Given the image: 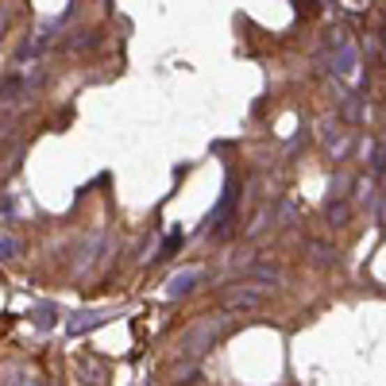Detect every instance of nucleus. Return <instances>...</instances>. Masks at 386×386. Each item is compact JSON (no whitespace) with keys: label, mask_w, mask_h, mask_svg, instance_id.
Listing matches in <instances>:
<instances>
[{"label":"nucleus","mask_w":386,"mask_h":386,"mask_svg":"<svg viewBox=\"0 0 386 386\" xmlns=\"http://www.w3.org/2000/svg\"><path fill=\"white\" fill-rule=\"evenodd\" d=\"M12 209H16V201H12V193H8V197H0V213H12Z\"/></svg>","instance_id":"obj_23"},{"label":"nucleus","mask_w":386,"mask_h":386,"mask_svg":"<svg viewBox=\"0 0 386 386\" xmlns=\"http://www.w3.org/2000/svg\"><path fill=\"white\" fill-rule=\"evenodd\" d=\"M101 325H109V313H77V317L66 325V332L82 336V332H93V328H101Z\"/></svg>","instance_id":"obj_8"},{"label":"nucleus","mask_w":386,"mask_h":386,"mask_svg":"<svg viewBox=\"0 0 386 386\" xmlns=\"http://www.w3.org/2000/svg\"><path fill=\"white\" fill-rule=\"evenodd\" d=\"M51 317H54V309H51V305H39V309H35V325H43V328H47V325H51Z\"/></svg>","instance_id":"obj_22"},{"label":"nucleus","mask_w":386,"mask_h":386,"mask_svg":"<svg viewBox=\"0 0 386 386\" xmlns=\"http://www.w3.org/2000/svg\"><path fill=\"white\" fill-rule=\"evenodd\" d=\"M201 275H205L201 267H185V270H178V275L167 282V298H185V294L193 290V286L201 282Z\"/></svg>","instance_id":"obj_6"},{"label":"nucleus","mask_w":386,"mask_h":386,"mask_svg":"<svg viewBox=\"0 0 386 386\" xmlns=\"http://www.w3.org/2000/svg\"><path fill=\"white\" fill-rule=\"evenodd\" d=\"M378 224H386V193H383V205H378Z\"/></svg>","instance_id":"obj_24"},{"label":"nucleus","mask_w":386,"mask_h":386,"mask_svg":"<svg viewBox=\"0 0 386 386\" xmlns=\"http://www.w3.org/2000/svg\"><path fill=\"white\" fill-rule=\"evenodd\" d=\"M247 275H252V282H270V286H278L282 282V270L275 267V263H252V267H247Z\"/></svg>","instance_id":"obj_10"},{"label":"nucleus","mask_w":386,"mask_h":386,"mask_svg":"<svg viewBox=\"0 0 386 386\" xmlns=\"http://www.w3.org/2000/svg\"><path fill=\"white\" fill-rule=\"evenodd\" d=\"M20 255V240L16 236H0V263H12Z\"/></svg>","instance_id":"obj_14"},{"label":"nucleus","mask_w":386,"mask_h":386,"mask_svg":"<svg viewBox=\"0 0 386 386\" xmlns=\"http://www.w3.org/2000/svg\"><path fill=\"white\" fill-rule=\"evenodd\" d=\"M325 217H328V224H348V220H352V209H348V201H328L325 205Z\"/></svg>","instance_id":"obj_11"},{"label":"nucleus","mask_w":386,"mask_h":386,"mask_svg":"<svg viewBox=\"0 0 386 386\" xmlns=\"http://www.w3.org/2000/svg\"><path fill=\"white\" fill-rule=\"evenodd\" d=\"M294 217H298V205H294V201H282V205H278V220H282V224H290Z\"/></svg>","instance_id":"obj_21"},{"label":"nucleus","mask_w":386,"mask_h":386,"mask_svg":"<svg viewBox=\"0 0 386 386\" xmlns=\"http://www.w3.org/2000/svg\"><path fill=\"white\" fill-rule=\"evenodd\" d=\"M267 302V286L259 282H236L224 290V309H259Z\"/></svg>","instance_id":"obj_2"},{"label":"nucleus","mask_w":386,"mask_h":386,"mask_svg":"<svg viewBox=\"0 0 386 386\" xmlns=\"http://www.w3.org/2000/svg\"><path fill=\"white\" fill-rule=\"evenodd\" d=\"M178 247H182V232L167 236V240H162V247H159V255H155V259H170V255H174Z\"/></svg>","instance_id":"obj_15"},{"label":"nucleus","mask_w":386,"mask_h":386,"mask_svg":"<svg viewBox=\"0 0 386 386\" xmlns=\"http://www.w3.org/2000/svg\"><path fill=\"white\" fill-rule=\"evenodd\" d=\"M321 135H325L328 143H332V139H340V135H344V132H340V120H332V116H328L325 124H321Z\"/></svg>","instance_id":"obj_18"},{"label":"nucleus","mask_w":386,"mask_h":386,"mask_svg":"<svg viewBox=\"0 0 386 386\" xmlns=\"http://www.w3.org/2000/svg\"><path fill=\"white\" fill-rule=\"evenodd\" d=\"M20 159H24V143H16L12 147V155H8V162H4V174H12V170L20 167Z\"/></svg>","instance_id":"obj_20"},{"label":"nucleus","mask_w":386,"mask_h":386,"mask_svg":"<svg viewBox=\"0 0 386 386\" xmlns=\"http://www.w3.org/2000/svg\"><path fill=\"white\" fill-rule=\"evenodd\" d=\"M371 170H375L378 178L386 174V147H371Z\"/></svg>","instance_id":"obj_17"},{"label":"nucleus","mask_w":386,"mask_h":386,"mask_svg":"<svg viewBox=\"0 0 386 386\" xmlns=\"http://www.w3.org/2000/svg\"><path fill=\"white\" fill-rule=\"evenodd\" d=\"M220 332H224V317H201L197 325L185 328L182 336V355L185 360H197V355H205L213 344L220 340Z\"/></svg>","instance_id":"obj_1"},{"label":"nucleus","mask_w":386,"mask_h":386,"mask_svg":"<svg viewBox=\"0 0 386 386\" xmlns=\"http://www.w3.org/2000/svg\"><path fill=\"white\" fill-rule=\"evenodd\" d=\"M309 255H313V263H321V267H332V263H336V252L328 244H321V240H313V244H309Z\"/></svg>","instance_id":"obj_12"},{"label":"nucleus","mask_w":386,"mask_h":386,"mask_svg":"<svg viewBox=\"0 0 386 386\" xmlns=\"http://www.w3.org/2000/svg\"><path fill=\"white\" fill-rule=\"evenodd\" d=\"M355 62H360V51H355V43H352V39H336V43H332V74H336V77L352 74Z\"/></svg>","instance_id":"obj_4"},{"label":"nucleus","mask_w":386,"mask_h":386,"mask_svg":"<svg viewBox=\"0 0 386 386\" xmlns=\"http://www.w3.org/2000/svg\"><path fill=\"white\" fill-rule=\"evenodd\" d=\"M236 197H240V193H236V185H232V182H228L224 197H220V201H217V209L209 213V232H213V236H217V232H224V224L232 220V213H236Z\"/></svg>","instance_id":"obj_5"},{"label":"nucleus","mask_w":386,"mask_h":386,"mask_svg":"<svg viewBox=\"0 0 386 386\" xmlns=\"http://www.w3.org/2000/svg\"><path fill=\"white\" fill-rule=\"evenodd\" d=\"M77 371H82V383H89V386H105V367H101V360H93V355H82Z\"/></svg>","instance_id":"obj_9"},{"label":"nucleus","mask_w":386,"mask_h":386,"mask_svg":"<svg viewBox=\"0 0 386 386\" xmlns=\"http://www.w3.org/2000/svg\"><path fill=\"white\" fill-rule=\"evenodd\" d=\"M109 247V228L105 224H97L89 232V240L82 244V252H77V263H74V270L77 275H85V270H93L97 267V259H101V252Z\"/></svg>","instance_id":"obj_3"},{"label":"nucleus","mask_w":386,"mask_h":386,"mask_svg":"<svg viewBox=\"0 0 386 386\" xmlns=\"http://www.w3.org/2000/svg\"><path fill=\"white\" fill-rule=\"evenodd\" d=\"M340 116H344L348 124H363V120H367V105H363L360 93H344V97H340Z\"/></svg>","instance_id":"obj_7"},{"label":"nucleus","mask_w":386,"mask_h":386,"mask_svg":"<svg viewBox=\"0 0 386 386\" xmlns=\"http://www.w3.org/2000/svg\"><path fill=\"white\" fill-rule=\"evenodd\" d=\"M348 185H352V182H348L344 174H336V178H332V185H328V193H332L328 201H344V190H348Z\"/></svg>","instance_id":"obj_16"},{"label":"nucleus","mask_w":386,"mask_h":386,"mask_svg":"<svg viewBox=\"0 0 386 386\" xmlns=\"http://www.w3.org/2000/svg\"><path fill=\"white\" fill-rule=\"evenodd\" d=\"M47 51V35H35L31 43H24V47H20V62H31L35 54H43Z\"/></svg>","instance_id":"obj_13"},{"label":"nucleus","mask_w":386,"mask_h":386,"mask_svg":"<svg viewBox=\"0 0 386 386\" xmlns=\"http://www.w3.org/2000/svg\"><path fill=\"white\" fill-rule=\"evenodd\" d=\"M267 220H270V209H259V213H255V220H252V224H247V236L263 232V228H267Z\"/></svg>","instance_id":"obj_19"}]
</instances>
